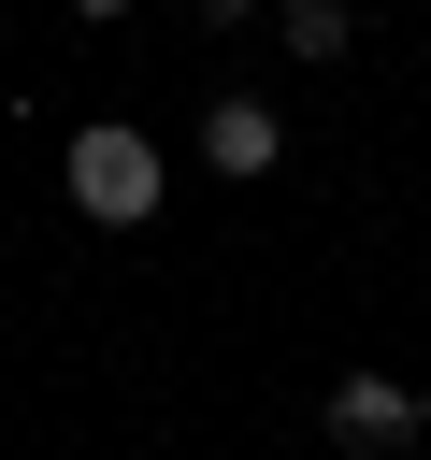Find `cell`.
<instances>
[{"label":"cell","mask_w":431,"mask_h":460,"mask_svg":"<svg viewBox=\"0 0 431 460\" xmlns=\"http://www.w3.org/2000/svg\"><path fill=\"white\" fill-rule=\"evenodd\" d=\"M72 201H86L101 230H144V216H158V144H144L129 115H101V129L72 144Z\"/></svg>","instance_id":"obj_1"},{"label":"cell","mask_w":431,"mask_h":460,"mask_svg":"<svg viewBox=\"0 0 431 460\" xmlns=\"http://www.w3.org/2000/svg\"><path fill=\"white\" fill-rule=\"evenodd\" d=\"M417 431H431V417H417L402 374H345V388H330V446H345V460H402Z\"/></svg>","instance_id":"obj_2"},{"label":"cell","mask_w":431,"mask_h":460,"mask_svg":"<svg viewBox=\"0 0 431 460\" xmlns=\"http://www.w3.org/2000/svg\"><path fill=\"white\" fill-rule=\"evenodd\" d=\"M201 158L216 172H273V101H216L201 115Z\"/></svg>","instance_id":"obj_3"},{"label":"cell","mask_w":431,"mask_h":460,"mask_svg":"<svg viewBox=\"0 0 431 460\" xmlns=\"http://www.w3.org/2000/svg\"><path fill=\"white\" fill-rule=\"evenodd\" d=\"M345 29H359L345 0H273V43H287L302 72H316V58H345Z\"/></svg>","instance_id":"obj_4"},{"label":"cell","mask_w":431,"mask_h":460,"mask_svg":"<svg viewBox=\"0 0 431 460\" xmlns=\"http://www.w3.org/2000/svg\"><path fill=\"white\" fill-rule=\"evenodd\" d=\"M244 14H259V0H201V29H244Z\"/></svg>","instance_id":"obj_5"},{"label":"cell","mask_w":431,"mask_h":460,"mask_svg":"<svg viewBox=\"0 0 431 460\" xmlns=\"http://www.w3.org/2000/svg\"><path fill=\"white\" fill-rule=\"evenodd\" d=\"M72 14H86V29H115V14H129V0H72Z\"/></svg>","instance_id":"obj_6"}]
</instances>
